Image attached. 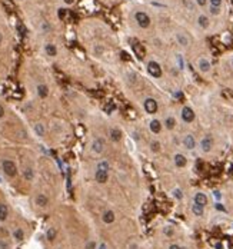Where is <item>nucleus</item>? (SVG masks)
<instances>
[{
    "mask_svg": "<svg viewBox=\"0 0 233 249\" xmlns=\"http://www.w3.org/2000/svg\"><path fill=\"white\" fill-rule=\"evenodd\" d=\"M197 26L200 27V29H209L210 26V19L206 16V15H199L197 16Z\"/></svg>",
    "mask_w": 233,
    "mask_h": 249,
    "instance_id": "15",
    "label": "nucleus"
},
{
    "mask_svg": "<svg viewBox=\"0 0 233 249\" xmlns=\"http://www.w3.org/2000/svg\"><path fill=\"white\" fill-rule=\"evenodd\" d=\"M86 249H96V242L90 241V242L86 245Z\"/></svg>",
    "mask_w": 233,
    "mask_h": 249,
    "instance_id": "37",
    "label": "nucleus"
},
{
    "mask_svg": "<svg viewBox=\"0 0 233 249\" xmlns=\"http://www.w3.org/2000/svg\"><path fill=\"white\" fill-rule=\"evenodd\" d=\"M44 50H46V53L49 54V56H56L57 54V49H56V46L52 43H47L44 46Z\"/></svg>",
    "mask_w": 233,
    "mask_h": 249,
    "instance_id": "23",
    "label": "nucleus"
},
{
    "mask_svg": "<svg viewBox=\"0 0 233 249\" xmlns=\"http://www.w3.org/2000/svg\"><path fill=\"white\" fill-rule=\"evenodd\" d=\"M209 11H210V15H213V16H219V15L222 13V9H219V7H212V6H209Z\"/></svg>",
    "mask_w": 233,
    "mask_h": 249,
    "instance_id": "32",
    "label": "nucleus"
},
{
    "mask_svg": "<svg viewBox=\"0 0 233 249\" xmlns=\"http://www.w3.org/2000/svg\"><path fill=\"white\" fill-rule=\"evenodd\" d=\"M199 146H200V150L203 152V153H209V152L213 149V146H215V139H213V136L205 135L200 139V142H199Z\"/></svg>",
    "mask_w": 233,
    "mask_h": 249,
    "instance_id": "4",
    "label": "nucleus"
},
{
    "mask_svg": "<svg viewBox=\"0 0 233 249\" xmlns=\"http://www.w3.org/2000/svg\"><path fill=\"white\" fill-rule=\"evenodd\" d=\"M207 2H209V6H212V7H219V9H222L223 0H207Z\"/></svg>",
    "mask_w": 233,
    "mask_h": 249,
    "instance_id": "30",
    "label": "nucleus"
},
{
    "mask_svg": "<svg viewBox=\"0 0 233 249\" xmlns=\"http://www.w3.org/2000/svg\"><path fill=\"white\" fill-rule=\"evenodd\" d=\"M104 147H106V143H104V139L102 137H96L93 139L92 142V150L96 153V155H100L104 152Z\"/></svg>",
    "mask_w": 233,
    "mask_h": 249,
    "instance_id": "9",
    "label": "nucleus"
},
{
    "mask_svg": "<svg viewBox=\"0 0 233 249\" xmlns=\"http://www.w3.org/2000/svg\"><path fill=\"white\" fill-rule=\"evenodd\" d=\"M37 95H39V98L46 99L47 96H49V87L46 86V85H39L37 86Z\"/></svg>",
    "mask_w": 233,
    "mask_h": 249,
    "instance_id": "20",
    "label": "nucleus"
},
{
    "mask_svg": "<svg viewBox=\"0 0 233 249\" xmlns=\"http://www.w3.org/2000/svg\"><path fill=\"white\" fill-rule=\"evenodd\" d=\"M197 69L202 73H209L212 70V63L207 57H199L197 60Z\"/></svg>",
    "mask_w": 233,
    "mask_h": 249,
    "instance_id": "10",
    "label": "nucleus"
},
{
    "mask_svg": "<svg viewBox=\"0 0 233 249\" xmlns=\"http://www.w3.org/2000/svg\"><path fill=\"white\" fill-rule=\"evenodd\" d=\"M7 215H9L7 206H6L5 203H0V221H6V219H7Z\"/></svg>",
    "mask_w": 233,
    "mask_h": 249,
    "instance_id": "24",
    "label": "nucleus"
},
{
    "mask_svg": "<svg viewBox=\"0 0 233 249\" xmlns=\"http://www.w3.org/2000/svg\"><path fill=\"white\" fill-rule=\"evenodd\" d=\"M195 2H196V5L200 6V7H203V6L207 5V0H195Z\"/></svg>",
    "mask_w": 233,
    "mask_h": 249,
    "instance_id": "36",
    "label": "nucleus"
},
{
    "mask_svg": "<svg viewBox=\"0 0 233 249\" xmlns=\"http://www.w3.org/2000/svg\"><path fill=\"white\" fill-rule=\"evenodd\" d=\"M192 212L195 213V216H202L203 212H205V206L197 205V203H193V206H192Z\"/></svg>",
    "mask_w": 233,
    "mask_h": 249,
    "instance_id": "21",
    "label": "nucleus"
},
{
    "mask_svg": "<svg viewBox=\"0 0 233 249\" xmlns=\"http://www.w3.org/2000/svg\"><path fill=\"white\" fill-rule=\"evenodd\" d=\"M17 30H19V33H20V34H23V36L26 34V27L23 26L22 23H17Z\"/></svg>",
    "mask_w": 233,
    "mask_h": 249,
    "instance_id": "34",
    "label": "nucleus"
},
{
    "mask_svg": "<svg viewBox=\"0 0 233 249\" xmlns=\"http://www.w3.org/2000/svg\"><path fill=\"white\" fill-rule=\"evenodd\" d=\"M215 208H216V209H219V211H226V209L222 206V203H216V205H215Z\"/></svg>",
    "mask_w": 233,
    "mask_h": 249,
    "instance_id": "39",
    "label": "nucleus"
},
{
    "mask_svg": "<svg viewBox=\"0 0 233 249\" xmlns=\"http://www.w3.org/2000/svg\"><path fill=\"white\" fill-rule=\"evenodd\" d=\"M2 169H3V172H5L9 178H13V176H16L17 175V166H16V163L13 162V160H3V163H2Z\"/></svg>",
    "mask_w": 233,
    "mask_h": 249,
    "instance_id": "7",
    "label": "nucleus"
},
{
    "mask_svg": "<svg viewBox=\"0 0 233 249\" xmlns=\"http://www.w3.org/2000/svg\"><path fill=\"white\" fill-rule=\"evenodd\" d=\"M102 221H103L104 223H107V225L113 223L114 222V212L113 211H106L103 215H102Z\"/></svg>",
    "mask_w": 233,
    "mask_h": 249,
    "instance_id": "18",
    "label": "nucleus"
},
{
    "mask_svg": "<svg viewBox=\"0 0 233 249\" xmlns=\"http://www.w3.org/2000/svg\"><path fill=\"white\" fill-rule=\"evenodd\" d=\"M163 232H164V235H168V236H172L174 233V231H173V228L172 226H166L164 229H163Z\"/></svg>",
    "mask_w": 233,
    "mask_h": 249,
    "instance_id": "33",
    "label": "nucleus"
},
{
    "mask_svg": "<svg viewBox=\"0 0 233 249\" xmlns=\"http://www.w3.org/2000/svg\"><path fill=\"white\" fill-rule=\"evenodd\" d=\"M232 67H233V57H232Z\"/></svg>",
    "mask_w": 233,
    "mask_h": 249,
    "instance_id": "44",
    "label": "nucleus"
},
{
    "mask_svg": "<svg viewBox=\"0 0 233 249\" xmlns=\"http://www.w3.org/2000/svg\"><path fill=\"white\" fill-rule=\"evenodd\" d=\"M143 109L145 112L149 115H155L159 109V105H157V100L153 98H146L143 100Z\"/></svg>",
    "mask_w": 233,
    "mask_h": 249,
    "instance_id": "6",
    "label": "nucleus"
},
{
    "mask_svg": "<svg viewBox=\"0 0 233 249\" xmlns=\"http://www.w3.org/2000/svg\"><path fill=\"white\" fill-rule=\"evenodd\" d=\"M195 203L202 206H206L207 205V196L203 193V192H197L195 195Z\"/></svg>",
    "mask_w": 233,
    "mask_h": 249,
    "instance_id": "17",
    "label": "nucleus"
},
{
    "mask_svg": "<svg viewBox=\"0 0 233 249\" xmlns=\"http://www.w3.org/2000/svg\"><path fill=\"white\" fill-rule=\"evenodd\" d=\"M109 170H110V165L107 160H100L96 166V173H94V179L99 183H106L109 180Z\"/></svg>",
    "mask_w": 233,
    "mask_h": 249,
    "instance_id": "1",
    "label": "nucleus"
},
{
    "mask_svg": "<svg viewBox=\"0 0 233 249\" xmlns=\"http://www.w3.org/2000/svg\"><path fill=\"white\" fill-rule=\"evenodd\" d=\"M176 59H177V63H179V67L180 69H183L184 62H183V59H182V54H176Z\"/></svg>",
    "mask_w": 233,
    "mask_h": 249,
    "instance_id": "35",
    "label": "nucleus"
},
{
    "mask_svg": "<svg viewBox=\"0 0 233 249\" xmlns=\"http://www.w3.org/2000/svg\"><path fill=\"white\" fill-rule=\"evenodd\" d=\"M149 129H150V132H152V133L157 135V133H160V132H162L163 123L159 119H152V120H150V123H149Z\"/></svg>",
    "mask_w": 233,
    "mask_h": 249,
    "instance_id": "14",
    "label": "nucleus"
},
{
    "mask_svg": "<svg viewBox=\"0 0 233 249\" xmlns=\"http://www.w3.org/2000/svg\"><path fill=\"white\" fill-rule=\"evenodd\" d=\"M47 203H49V198L44 195V193H39L37 196H36V205L39 206H47Z\"/></svg>",
    "mask_w": 233,
    "mask_h": 249,
    "instance_id": "19",
    "label": "nucleus"
},
{
    "mask_svg": "<svg viewBox=\"0 0 233 249\" xmlns=\"http://www.w3.org/2000/svg\"><path fill=\"white\" fill-rule=\"evenodd\" d=\"M109 137H110V141H112V142H114V143H119V142H122L123 133H122V130L117 129V128H112V129L109 130Z\"/></svg>",
    "mask_w": 233,
    "mask_h": 249,
    "instance_id": "11",
    "label": "nucleus"
},
{
    "mask_svg": "<svg viewBox=\"0 0 233 249\" xmlns=\"http://www.w3.org/2000/svg\"><path fill=\"white\" fill-rule=\"evenodd\" d=\"M162 123H163V128H166L168 130H173L174 128H176V124H177V120H176L174 116L169 115V116H166V118L163 119Z\"/></svg>",
    "mask_w": 233,
    "mask_h": 249,
    "instance_id": "12",
    "label": "nucleus"
},
{
    "mask_svg": "<svg viewBox=\"0 0 233 249\" xmlns=\"http://www.w3.org/2000/svg\"><path fill=\"white\" fill-rule=\"evenodd\" d=\"M172 195H173V198H176L177 200L183 199V192H182V189H179V188H174V189L172 190Z\"/></svg>",
    "mask_w": 233,
    "mask_h": 249,
    "instance_id": "28",
    "label": "nucleus"
},
{
    "mask_svg": "<svg viewBox=\"0 0 233 249\" xmlns=\"http://www.w3.org/2000/svg\"><path fill=\"white\" fill-rule=\"evenodd\" d=\"M176 42L182 46V47H187L190 44V40L187 37V34H184V33H176Z\"/></svg>",
    "mask_w": 233,
    "mask_h": 249,
    "instance_id": "16",
    "label": "nucleus"
},
{
    "mask_svg": "<svg viewBox=\"0 0 233 249\" xmlns=\"http://www.w3.org/2000/svg\"><path fill=\"white\" fill-rule=\"evenodd\" d=\"M2 40H3V36H2V33H0V43H2Z\"/></svg>",
    "mask_w": 233,
    "mask_h": 249,
    "instance_id": "43",
    "label": "nucleus"
},
{
    "mask_svg": "<svg viewBox=\"0 0 233 249\" xmlns=\"http://www.w3.org/2000/svg\"><path fill=\"white\" fill-rule=\"evenodd\" d=\"M63 2H65L66 5H72V3H73V2H75V0H63Z\"/></svg>",
    "mask_w": 233,
    "mask_h": 249,
    "instance_id": "42",
    "label": "nucleus"
},
{
    "mask_svg": "<svg viewBox=\"0 0 233 249\" xmlns=\"http://www.w3.org/2000/svg\"><path fill=\"white\" fill-rule=\"evenodd\" d=\"M147 73L155 77V79H159V77H162L163 75V70H162V66L157 63L156 60H150L149 63H147Z\"/></svg>",
    "mask_w": 233,
    "mask_h": 249,
    "instance_id": "3",
    "label": "nucleus"
},
{
    "mask_svg": "<svg viewBox=\"0 0 233 249\" xmlns=\"http://www.w3.org/2000/svg\"><path fill=\"white\" fill-rule=\"evenodd\" d=\"M169 249H183V248L179 246V245H176V244H172L170 246H169Z\"/></svg>",
    "mask_w": 233,
    "mask_h": 249,
    "instance_id": "38",
    "label": "nucleus"
},
{
    "mask_svg": "<svg viewBox=\"0 0 233 249\" xmlns=\"http://www.w3.org/2000/svg\"><path fill=\"white\" fill-rule=\"evenodd\" d=\"M34 132H36V135L40 136V137L44 136V132H46V130H44V124L43 123H36L34 124Z\"/></svg>",
    "mask_w": 233,
    "mask_h": 249,
    "instance_id": "25",
    "label": "nucleus"
},
{
    "mask_svg": "<svg viewBox=\"0 0 233 249\" xmlns=\"http://www.w3.org/2000/svg\"><path fill=\"white\" fill-rule=\"evenodd\" d=\"M149 147H150V150H152L153 153H159V152L162 150V145H160L159 141H152L150 145H149Z\"/></svg>",
    "mask_w": 233,
    "mask_h": 249,
    "instance_id": "22",
    "label": "nucleus"
},
{
    "mask_svg": "<svg viewBox=\"0 0 233 249\" xmlns=\"http://www.w3.org/2000/svg\"><path fill=\"white\" fill-rule=\"evenodd\" d=\"M13 236H14V239H17V241H22L23 236H24V233H23L22 229H16V231L13 232Z\"/></svg>",
    "mask_w": 233,
    "mask_h": 249,
    "instance_id": "31",
    "label": "nucleus"
},
{
    "mask_svg": "<svg viewBox=\"0 0 233 249\" xmlns=\"http://www.w3.org/2000/svg\"><path fill=\"white\" fill-rule=\"evenodd\" d=\"M182 143H183V146L187 149V150H193L196 146H197V142H196V137L192 133H187V135L183 136V139H182Z\"/></svg>",
    "mask_w": 233,
    "mask_h": 249,
    "instance_id": "8",
    "label": "nucleus"
},
{
    "mask_svg": "<svg viewBox=\"0 0 233 249\" xmlns=\"http://www.w3.org/2000/svg\"><path fill=\"white\" fill-rule=\"evenodd\" d=\"M196 118L195 110L190 108V106H183L180 109V119L183 120L184 123H192Z\"/></svg>",
    "mask_w": 233,
    "mask_h": 249,
    "instance_id": "5",
    "label": "nucleus"
},
{
    "mask_svg": "<svg viewBox=\"0 0 233 249\" xmlns=\"http://www.w3.org/2000/svg\"><path fill=\"white\" fill-rule=\"evenodd\" d=\"M133 49H135V52H136V53H137V56H139V59H142V57L145 56V50L142 49V46H140V44H137V43H136V44H133Z\"/></svg>",
    "mask_w": 233,
    "mask_h": 249,
    "instance_id": "29",
    "label": "nucleus"
},
{
    "mask_svg": "<svg viewBox=\"0 0 233 249\" xmlns=\"http://www.w3.org/2000/svg\"><path fill=\"white\" fill-rule=\"evenodd\" d=\"M135 20H136V23L139 24V27H142V29H147V27L150 26V23H152L150 16H149L147 13H145V11H136Z\"/></svg>",
    "mask_w": 233,
    "mask_h": 249,
    "instance_id": "2",
    "label": "nucleus"
},
{
    "mask_svg": "<svg viewBox=\"0 0 233 249\" xmlns=\"http://www.w3.org/2000/svg\"><path fill=\"white\" fill-rule=\"evenodd\" d=\"M3 116H5V108H3V106L0 105V119H2Z\"/></svg>",
    "mask_w": 233,
    "mask_h": 249,
    "instance_id": "41",
    "label": "nucleus"
},
{
    "mask_svg": "<svg viewBox=\"0 0 233 249\" xmlns=\"http://www.w3.org/2000/svg\"><path fill=\"white\" fill-rule=\"evenodd\" d=\"M213 195H215V198H216V199H220V198H222L220 192H217V190H215V192H213Z\"/></svg>",
    "mask_w": 233,
    "mask_h": 249,
    "instance_id": "40",
    "label": "nucleus"
},
{
    "mask_svg": "<svg viewBox=\"0 0 233 249\" xmlns=\"http://www.w3.org/2000/svg\"><path fill=\"white\" fill-rule=\"evenodd\" d=\"M46 238H47V241H50V242L56 238V229H54V228H49V229H47V232H46Z\"/></svg>",
    "mask_w": 233,
    "mask_h": 249,
    "instance_id": "27",
    "label": "nucleus"
},
{
    "mask_svg": "<svg viewBox=\"0 0 233 249\" xmlns=\"http://www.w3.org/2000/svg\"><path fill=\"white\" fill-rule=\"evenodd\" d=\"M173 162L176 165V168H184L187 165V157L184 156L183 153H174Z\"/></svg>",
    "mask_w": 233,
    "mask_h": 249,
    "instance_id": "13",
    "label": "nucleus"
},
{
    "mask_svg": "<svg viewBox=\"0 0 233 249\" xmlns=\"http://www.w3.org/2000/svg\"><path fill=\"white\" fill-rule=\"evenodd\" d=\"M23 176H24V179H26V180H32L33 176H34V173H33V169L32 168H24V170H23Z\"/></svg>",
    "mask_w": 233,
    "mask_h": 249,
    "instance_id": "26",
    "label": "nucleus"
}]
</instances>
